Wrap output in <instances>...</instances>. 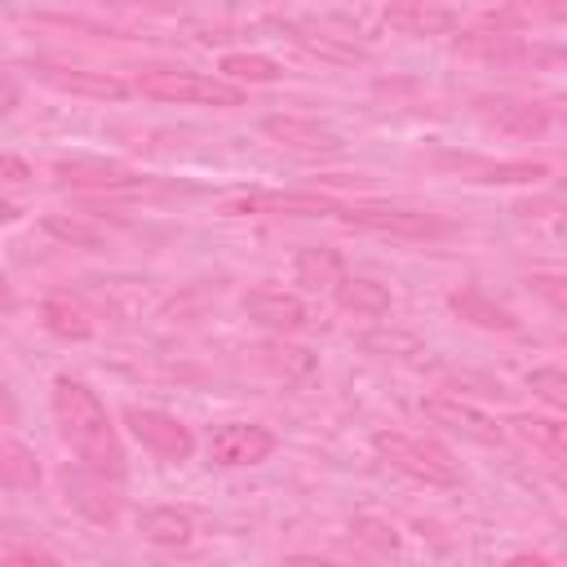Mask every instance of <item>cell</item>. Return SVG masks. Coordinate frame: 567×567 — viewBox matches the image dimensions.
I'll use <instances>...</instances> for the list:
<instances>
[{
    "mask_svg": "<svg viewBox=\"0 0 567 567\" xmlns=\"http://www.w3.org/2000/svg\"><path fill=\"white\" fill-rule=\"evenodd\" d=\"M226 213H266V217H337L341 204H332L328 195H310V190H261V195H244L230 199Z\"/></svg>",
    "mask_w": 567,
    "mask_h": 567,
    "instance_id": "cell-12",
    "label": "cell"
},
{
    "mask_svg": "<svg viewBox=\"0 0 567 567\" xmlns=\"http://www.w3.org/2000/svg\"><path fill=\"white\" fill-rule=\"evenodd\" d=\"M40 483V465H35V452L9 434H0V487H13V492H27Z\"/></svg>",
    "mask_w": 567,
    "mask_h": 567,
    "instance_id": "cell-20",
    "label": "cell"
},
{
    "mask_svg": "<svg viewBox=\"0 0 567 567\" xmlns=\"http://www.w3.org/2000/svg\"><path fill=\"white\" fill-rule=\"evenodd\" d=\"M124 425H128V434H133L146 452H155V456H164V461H186V456L195 452L190 425H182L177 416H168V412H159V408H128V412H124Z\"/></svg>",
    "mask_w": 567,
    "mask_h": 567,
    "instance_id": "cell-6",
    "label": "cell"
},
{
    "mask_svg": "<svg viewBox=\"0 0 567 567\" xmlns=\"http://www.w3.org/2000/svg\"><path fill=\"white\" fill-rule=\"evenodd\" d=\"M527 385H532V394H536L540 403L567 408V377H563V368H532V372H527Z\"/></svg>",
    "mask_w": 567,
    "mask_h": 567,
    "instance_id": "cell-27",
    "label": "cell"
},
{
    "mask_svg": "<svg viewBox=\"0 0 567 567\" xmlns=\"http://www.w3.org/2000/svg\"><path fill=\"white\" fill-rule=\"evenodd\" d=\"M514 425V434L532 447V452H540L549 465H563L567 461V425L563 421H554V416H518V421H509Z\"/></svg>",
    "mask_w": 567,
    "mask_h": 567,
    "instance_id": "cell-18",
    "label": "cell"
},
{
    "mask_svg": "<svg viewBox=\"0 0 567 567\" xmlns=\"http://www.w3.org/2000/svg\"><path fill=\"white\" fill-rule=\"evenodd\" d=\"M221 71L230 80H239V84H270V80H279V62L266 58V53H226Z\"/></svg>",
    "mask_w": 567,
    "mask_h": 567,
    "instance_id": "cell-23",
    "label": "cell"
},
{
    "mask_svg": "<svg viewBox=\"0 0 567 567\" xmlns=\"http://www.w3.org/2000/svg\"><path fill=\"white\" fill-rule=\"evenodd\" d=\"M133 89H137L142 97L177 102V106H239V102H244V89H239V84H226V80L199 75V71H173V66L142 71V75L133 80Z\"/></svg>",
    "mask_w": 567,
    "mask_h": 567,
    "instance_id": "cell-3",
    "label": "cell"
},
{
    "mask_svg": "<svg viewBox=\"0 0 567 567\" xmlns=\"http://www.w3.org/2000/svg\"><path fill=\"white\" fill-rule=\"evenodd\" d=\"M540 177H549V164L540 159H505L478 168V182H540Z\"/></svg>",
    "mask_w": 567,
    "mask_h": 567,
    "instance_id": "cell-25",
    "label": "cell"
},
{
    "mask_svg": "<svg viewBox=\"0 0 567 567\" xmlns=\"http://www.w3.org/2000/svg\"><path fill=\"white\" fill-rule=\"evenodd\" d=\"M292 31V40L297 44H306L310 53H319V58H328V62H354V58H363V49H354V44H337L332 35H315V31H306V27H288Z\"/></svg>",
    "mask_w": 567,
    "mask_h": 567,
    "instance_id": "cell-26",
    "label": "cell"
},
{
    "mask_svg": "<svg viewBox=\"0 0 567 567\" xmlns=\"http://www.w3.org/2000/svg\"><path fill=\"white\" fill-rule=\"evenodd\" d=\"M275 434L257 421H226L208 434V461L221 470H244V465H261L275 452Z\"/></svg>",
    "mask_w": 567,
    "mask_h": 567,
    "instance_id": "cell-5",
    "label": "cell"
},
{
    "mask_svg": "<svg viewBox=\"0 0 567 567\" xmlns=\"http://www.w3.org/2000/svg\"><path fill=\"white\" fill-rule=\"evenodd\" d=\"M385 4H394V9H408V4H430V0H385Z\"/></svg>",
    "mask_w": 567,
    "mask_h": 567,
    "instance_id": "cell-34",
    "label": "cell"
},
{
    "mask_svg": "<svg viewBox=\"0 0 567 567\" xmlns=\"http://www.w3.org/2000/svg\"><path fill=\"white\" fill-rule=\"evenodd\" d=\"M346 275V261L332 252V248H301L297 252V284H306V288H323V292H332V284Z\"/></svg>",
    "mask_w": 567,
    "mask_h": 567,
    "instance_id": "cell-21",
    "label": "cell"
},
{
    "mask_svg": "<svg viewBox=\"0 0 567 567\" xmlns=\"http://www.w3.org/2000/svg\"><path fill=\"white\" fill-rule=\"evenodd\" d=\"M261 133L275 137L284 151L306 155V159H332V155L346 151V142L332 128H323L319 120H306V115H266Z\"/></svg>",
    "mask_w": 567,
    "mask_h": 567,
    "instance_id": "cell-8",
    "label": "cell"
},
{
    "mask_svg": "<svg viewBox=\"0 0 567 567\" xmlns=\"http://www.w3.org/2000/svg\"><path fill=\"white\" fill-rule=\"evenodd\" d=\"M385 22H390V27H399V31L434 35V31H447V27H452V13H443V9H430V4H408V9H394V13H385Z\"/></svg>",
    "mask_w": 567,
    "mask_h": 567,
    "instance_id": "cell-24",
    "label": "cell"
},
{
    "mask_svg": "<svg viewBox=\"0 0 567 567\" xmlns=\"http://www.w3.org/2000/svg\"><path fill=\"white\" fill-rule=\"evenodd\" d=\"M44 230H49L53 239L71 244V248H102V244H106V230H102L97 221L71 217V213H49V217H44Z\"/></svg>",
    "mask_w": 567,
    "mask_h": 567,
    "instance_id": "cell-22",
    "label": "cell"
},
{
    "mask_svg": "<svg viewBox=\"0 0 567 567\" xmlns=\"http://www.w3.org/2000/svg\"><path fill=\"white\" fill-rule=\"evenodd\" d=\"M421 416L443 425V430H452V434H461V439H470V443H483V447H501L505 443V430L487 412H478L474 403H461V399H443V394L439 399H421Z\"/></svg>",
    "mask_w": 567,
    "mask_h": 567,
    "instance_id": "cell-9",
    "label": "cell"
},
{
    "mask_svg": "<svg viewBox=\"0 0 567 567\" xmlns=\"http://www.w3.org/2000/svg\"><path fill=\"white\" fill-rule=\"evenodd\" d=\"M35 75L58 89V93H71V97H93V102H120L128 93V84L120 75H106V71H84V66H58V62H35Z\"/></svg>",
    "mask_w": 567,
    "mask_h": 567,
    "instance_id": "cell-11",
    "label": "cell"
},
{
    "mask_svg": "<svg viewBox=\"0 0 567 567\" xmlns=\"http://www.w3.org/2000/svg\"><path fill=\"white\" fill-rule=\"evenodd\" d=\"M13 301H18V297H13V284H9V275L0 270V310H13Z\"/></svg>",
    "mask_w": 567,
    "mask_h": 567,
    "instance_id": "cell-31",
    "label": "cell"
},
{
    "mask_svg": "<svg viewBox=\"0 0 567 567\" xmlns=\"http://www.w3.org/2000/svg\"><path fill=\"white\" fill-rule=\"evenodd\" d=\"M261 354H266V359H270V368H275V372H284V377H301V372H310V368H315V359H310L306 350H297V346H266Z\"/></svg>",
    "mask_w": 567,
    "mask_h": 567,
    "instance_id": "cell-28",
    "label": "cell"
},
{
    "mask_svg": "<svg viewBox=\"0 0 567 567\" xmlns=\"http://www.w3.org/2000/svg\"><path fill=\"white\" fill-rule=\"evenodd\" d=\"M115 4H137V9H168V0H115Z\"/></svg>",
    "mask_w": 567,
    "mask_h": 567,
    "instance_id": "cell-32",
    "label": "cell"
},
{
    "mask_svg": "<svg viewBox=\"0 0 567 567\" xmlns=\"http://www.w3.org/2000/svg\"><path fill=\"white\" fill-rule=\"evenodd\" d=\"M40 319H44V328H49L53 337H62V341H89V337H93V315H89L75 297H66V292L44 297V301H40Z\"/></svg>",
    "mask_w": 567,
    "mask_h": 567,
    "instance_id": "cell-17",
    "label": "cell"
},
{
    "mask_svg": "<svg viewBox=\"0 0 567 567\" xmlns=\"http://www.w3.org/2000/svg\"><path fill=\"white\" fill-rule=\"evenodd\" d=\"M62 492L93 523H115L120 518V496H111L106 478L97 470H89V465L84 470H62Z\"/></svg>",
    "mask_w": 567,
    "mask_h": 567,
    "instance_id": "cell-13",
    "label": "cell"
},
{
    "mask_svg": "<svg viewBox=\"0 0 567 567\" xmlns=\"http://www.w3.org/2000/svg\"><path fill=\"white\" fill-rule=\"evenodd\" d=\"M332 297H337L341 310L363 315V319L390 315V288L377 284V279H368V275H341V279L332 284Z\"/></svg>",
    "mask_w": 567,
    "mask_h": 567,
    "instance_id": "cell-16",
    "label": "cell"
},
{
    "mask_svg": "<svg viewBox=\"0 0 567 567\" xmlns=\"http://www.w3.org/2000/svg\"><path fill=\"white\" fill-rule=\"evenodd\" d=\"M53 416H58L62 443L80 456V465L97 470L111 483L124 478V443H120V430H115L111 412L102 408V399L80 377H66L62 372L53 381Z\"/></svg>",
    "mask_w": 567,
    "mask_h": 567,
    "instance_id": "cell-1",
    "label": "cell"
},
{
    "mask_svg": "<svg viewBox=\"0 0 567 567\" xmlns=\"http://www.w3.org/2000/svg\"><path fill=\"white\" fill-rule=\"evenodd\" d=\"M346 226L359 230H377V235H399V239H443L452 235V221H443L439 213H421V208H390V204H350L337 213Z\"/></svg>",
    "mask_w": 567,
    "mask_h": 567,
    "instance_id": "cell-4",
    "label": "cell"
},
{
    "mask_svg": "<svg viewBox=\"0 0 567 567\" xmlns=\"http://www.w3.org/2000/svg\"><path fill=\"white\" fill-rule=\"evenodd\" d=\"M372 447L381 461H390L394 470H403L416 483H430V487H456L461 483V465L452 461V452L430 443V439H416L403 430H377Z\"/></svg>",
    "mask_w": 567,
    "mask_h": 567,
    "instance_id": "cell-2",
    "label": "cell"
},
{
    "mask_svg": "<svg viewBox=\"0 0 567 567\" xmlns=\"http://www.w3.org/2000/svg\"><path fill=\"white\" fill-rule=\"evenodd\" d=\"M447 306H452V315H461L465 323L487 328V332H514V328H518L514 310H505L501 301H492L483 288H456V292L447 297Z\"/></svg>",
    "mask_w": 567,
    "mask_h": 567,
    "instance_id": "cell-15",
    "label": "cell"
},
{
    "mask_svg": "<svg viewBox=\"0 0 567 567\" xmlns=\"http://www.w3.org/2000/svg\"><path fill=\"white\" fill-rule=\"evenodd\" d=\"M137 532H142L151 545H164V549H182V545H190V536H195V523H190L182 509H173V505H155V509H142V518H137Z\"/></svg>",
    "mask_w": 567,
    "mask_h": 567,
    "instance_id": "cell-19",
    "label": "cell"
},
{
    "mask_svg": "<svg viewBox=\"0 0 567 567\" xmlns=\"http://www.w3.org/2000/svg\"><path fill=\"white\" fill-rule=\"evenodd\" d=\"M474 115L505 133V137H540L549 128V106L532 102V97H509V93H483L474 97Z\"/></svg>",
    "mask_w": 567,
    "mask_h": 567,
    "instance_id": "cell-7",
    "label": "cell"
},
{
    "mask_svg": "<svg viewBox=\"0 0 567 567\" xmlns=\"http://www.w3.org/2000/svg\"><path fill=\"white\" fill-rule=\"evenodd\" d=\"M0 182H9V186L31 182V164H27L22 155H4V151H0Z\"/></svg>",
    "mask_w": 567,
    "mask_h": 567,
    "instance_id": "cell-29",
    "label": "cell"
},
{
    "mask_svg": "<svg viewBox=\"0 0 567 567\" xmlns=\"http://www.w3.org/2000/svg\"><path fill=\"white\" fill-rule=\"evenodd\" d=\"M518 4L532 9V13H540V18H549V22H558L567 13V0H518Z\"/></svg>",
    "mask_w": 567,
    "mask_h": 567,
    "instance_id": "cell-30",
    "label": "cell"
},
{
    "mask_svg": "<svg viewBox=\"0 0 567 567\" xmlns=\"http://www.w3.org/2000/svg\"><path fill=\"white\" fill-rule=\"evenodd\" d=\"M22 213H18V204H9V199H0V221H18Z\"/></svg>",
    "mask_w": 567,
    "mask_h": 567,
    "instance_id": "cell-33",
    "label": "cell"
},
{
    "mask_svg": "<svg viewBox=\"0 0 567 567\" xmlns=\"http://www.w3.org/2000/svg\"><path fill=\"white\" fill-rule=\"evenodd\" d=\"M244 315L270 332H301L310 323V306L297 297V292H284V288H252L244 292Z\"/></svg>",
    "mask_w": 567,
    "mask_h": 567,
    "instance_id": "cell-10",
    "label": "cell"
},
{
    "mask_svg": "<svg viewBox=\"0 0 567 567\" xmlns=\"http://www.w3.org/2000/svg\"><path fill=\"white\" fill-rule=\"evenodd\" d=\"M53 177L62 186H93V190H128V186H137V177L128 168L106 164V159H58Z\"/></svg>",
    "mask_w": 567,
    "mask_h": 567,
    "instance_id": "cell-14",
    "label": "cell"
}]
</instances>
